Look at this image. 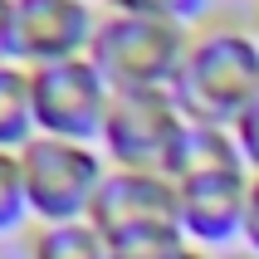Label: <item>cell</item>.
Returning <instances> with one entry per match:
<instances>
[{
  "label": "cell",
  "mask_w": 259,
  "mask_h": 259,
  "mask_svg": "<svg viewBox=\"0 0 259 259\" xmlns=\"http://www.w3.org/2000/svg\"><path fill=\"white\" fill-rule=\"evenodd\" d=\"M235 142H240V157H245L249 176H259V93L245 103V113L235 117Z\"/></svg>",
  "instance_id": "cell-15"
},
{
  "label": "cell",
  "mask_w": 259,
  "mask_h": 259,
  "mask_svg": "<svg viewBox=\"0 0 259 259\" xmlns=\"http://www.w3.org/2000/svg\"><path fill=\"white\" fill-rule=\"evenodd\" d=\"M181 225H142V230H122L108 240V259H176L186 249Z\"/></svg>",
  "instance_id": "cell-12"
},
{
  "label": "cell",
  "mask_w": 259,
  "mask_h": 259,
  "mask_svg": "<svg viewBox=\"0 0 259 259\" xmlns=\"http://www.w3.org/2000/svg\"><path fill=\"white\" fill-rule=\"evenodd\" d=\"M176 259H215V254H205V249H196V245H186V249H181V254H176Z\"/></svg>",
  "instance_id": "cell-18"
},
{
  "label": "cell",
  "mask_w": 259,
  "mask_h": 259,
  "mask_svg": "<svg viewBox=\"0 0 259 259\" xmlns=\"http://www.w3.org/2000/svg\"><path fill=\"white\" fill-rule=\"evenodd\" d=\"M245 157H240V142H235L230 127H210V122H186L176 132L171 152L161 161V176L181 186V181H196V176H210V171H240ZM249 171V166H245Z\"/></svg>",
  "instance_id": "cell-9"
},
{
  "label": "cell",
  "mask_w": 259,
  "mask_h": 259,
  "mask_svg": "<svg viewBox=\"0 0 259 259\" xmlns=\"http://www.w3.org/2000/svg\"><path fill=\"white\" fill-rule=\"evenodd\" d=\"M29 88H34V127H39V137L98 147L103 122H108V103H113V83L98 73L93 59H64V64L29 69Z\"/></svg>",
  "instance_id": "cell-4"
},
{
  "label": "cell",
  "mask_w": 259,
  "mask_h": 259,
  "mask_svg": "<svg viewBox=\"0 0 259 259\" xmlns=\"http://www.w3.org/2000/svg\"><path fill=\"white\" fill-rule=\"evenodd\" d=\"M249 181L240 171H210L196 181L176 186V210H181V230L196 249H220L245 235V210H249Z\"/></svg>",
  "instance_id": "cell-7"
},
{
  "label": "cell",
  "mask_w": 259,
  "mask_h": 259,
  "mask_svg": "<svg viewBox=\"0 0 259 259\" xmlns=\"http://www.w3.org/2000/svg\"><path fill=\"white\" fill-rule=\"evenodd\" d=\"M103 15L93 0H15V29H10V59L25 69L88 59L93 34Z\"/></svg>",
  "instance_id": "cell-6"
},
{
  "label": "cell",
  "mask_w": 259,
  "mask_h": 259,
  "mask_svg": "<svg viewBox=\"0 0 259 259\" xmlns=\"http://www.w3.org/2000/svg\"><path fill=\"white\" fill-rule=\"evenodd\" d=\"M254 39H259V29H254Z\"/></svg>",
  "instance_id": "cell-19"
},
{
  "label": "cell",
  "mask_w": 259,
  "mask_h": 259,
  "mask_svg": "<svg viewBox=\"0 0 259 259\" xmlns=\"http://www.w3.org/2000/svg\"><path fill=\"white\" fill-rule=\"evenodd\" d=\"M10 29H15V0H0V64L10 59Z\"/></svg>",
  "instance_id": "cell-17"
},
{
  "label": "cell",
  "mask_w": 259,
  "mask_h": 259,
  "mask_svg": "<svg viewBox=\"0 0 259 259\" xmlns=\"http://www.w3.org/2000/svg\"><path fill=\"white\" fill-rule=\"evenodd\" d=\"M113 171L103 147L93 142H64V137H34L20 147V176H25L29 220L39 225H64V220H88L93 196L103 176Z\"/></svg>",
  "instance_id": "cell-2"
},
{
  "label": "cell",
  "mask_w": 259,
  "mask_h": 259,
  "mask_svg": "<svg viewBox=\"0 0 259 259\" xmlns=\"http://www.w3.org/2000/svg\"><path fill=\"white\" fill-rule=\"evenodd\" d=\"M240 240L259 254V176L249 181V210H245V235H240Z\"/></svg>",
  "instance_id": "cell-16"
},
{
  "label": "cell",
  "mask_w": 259,
  "mask_h": 259,
  "mask_svg": "<svg viewBox=\"0 0 259 259\" xmlns=\"http://www.w3.org/2000/svg\"><path fill=\"white\" fill-rule=\"evenodd\" d=\"M29 220L25 176H20V152H0V235H15Z\"/></svg>",
  "instance_id": "cell-13"
},
{
  "label": "cell",
  "mask_w": 259,
  "mask_h": 259,
  "mask_svg": "<svg viewBox=\"0 0 259 259\" xmlns=\"http://www.w3.org/2000/svg\"><path fill=\"white\" fill-rule=\"evenodd\" d=\"M259 93V39L249 29H210L191 39V54L171 83L186 122L235 127L245 103Z\"/></svg>",
  "instance_id": "cell-1"
},
{
  "label": "cell",
  "mask_w": 259,
  "mask_h": 259,
  "mask_svg": "<svg viewBox=\"0 0 259 259\" xmlns=\"http://www.w3.org/2000/svg\"><path fill=\"white\" fill-rule=\"evenodd\" d=\"M108 15H142V20H166V25H191L201 20L210 0H103Z\"/></svg>",
  "instance_id": "cell-14"
},
{
  "label": "cell",
  "mask_w": 259,
  "mask_h": 259,
  "mask_svg": "<svg viewBox=\"0 0 259 259\" xmlns=\"http://www.w3.org/2000/svg\"><path fill=\"white\" fill-rule=\"evenodd\" d=\"M93 230L103 240H113L122 230H142V225H181V210H176V186L161 171H127V166H113L103 176L98 196H93Z\"/></svg>",
  "instance_id": "cell-8"
},
{
  "label": "cell",
  "mask_w": 259,
  "mask_h": 259,
  "mask_svg": "<svg viewBox=\"0 0 259 259\" xmlns=\"http://www.w3.org/2000/svg\"><path fill=\"white\" fill-rule=\"evenodd\" d=\"M191 54L186 25L142 20V15H103L88 59L113 88H171Z\"/></svg>",
  "instance_id": "cell-3"
},
{
  "label": "cell",
  "mask_w": 259,
  "mask_h": 259,
  "mask_svg": "<svg viewBox=\"0 0 259 259\" xmlns=\"http://www.w3.org/2000/svg\"><path fill=\"white\" fill-rule=\"evenodd\" d=\"M39 137L34 127V88H29V69L5 59L0 64V152H20Z\"/></svg>",
  "instance_id": "cell-10"
},
{
  "label": "cell",
  "mask_w": 259,
  "mask_h": 259,
  "mask_svg": "<svg viewBox=\"0 0 259 259\" xmlns=\"http://www.w3.org/2000/svg\"><path fill=\"white\" fill-rule=\"evenodd\" d=\"M29 259H108V240L93 230V220L39 225L29 240Z\"/></svg>",
  "instance_id": "cell-11"
},
{
  "label": "cell",
  "mask_w": 259,
  "mask_h": 259,
  "mask_svg": "<svg viewBox=\"0 0 259 259\" xmlns=\"http://www.w3.org/2000/svg\"><path fill=\"white\" fill-rule=\"evenodd\" d=\"M181 127H186V117L176 108L171 88H113L98 147L108 157V166L161 171V161H166Z\"/></svg>",
  "instance_id": "cell-5"
}]
</instances>
